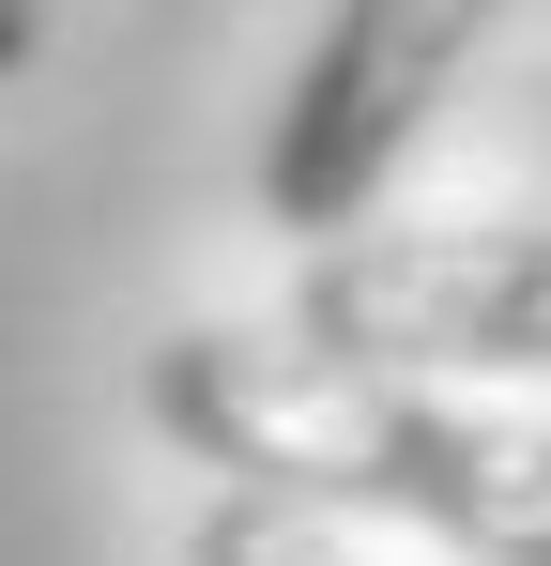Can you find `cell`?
<instances>
[{"label":"cell","mask_w":551,"mask_h":566,"mask_svg":"<svg viewBox=\"0 0 551 566\" xmlns=\"http://www.w3.org/2000/svg\"><path fill=\"white\" fill-rule=\"evenodd\" d=\"M138 413L199 474L306 521H414L475 566H551V429L475 413L445 382H367L276 322H169L138 353Z\"/></svg>","instance_id":"1"},{"label":"cell","mask_w":551,"mask_h":566,"mask_svg":"<svg viewBox=\"0 0 551 566\" xmlns=\"http://www.w3.org/2000/svg\"><path fill=\"white\" fill-rule=\"evenodd\" d=\"M276 337L367 382H551V230H337Z\"/></svg>","instance_id":"2"},{"label":"cell","mask_w":551,"mask_h":566,"mask_svg":"<svg viewBox=\"0 0 551 566\" xmlns=\"http://www.w3.org/2000/svg\"><path fill=\"white\" fill-rule=\"evenodd\" d=\"M490 15L506 0H337L322 46L276 93V138H261V214L276 230H306V245L367 230V199L398 185V154L429 138V107L490 46Z\"/></svg>","instance_id":"3"},{"label":"cell","mask_w":551,"mask_h":566,"mask_svg":"<svg viewBox=\"0 0 551 566\" xmlns=\"http://www.w3.org/2000/svg\"><path fill=\"white\" fill-rule=\"evenodd\" d=\"M184 566H353L306 505H261V490H215L199 521H184Z\"/></svg>","instance_id":"4"},{"label":"cell","mask_w":551,"mask_h":566,"mask_svg":"<svg viewBox=\"0 0 551 566\" xmlns=\"http://www.w3.org/2000/svg\"><path fill=\"white\" fill-rule=\"evenodd\" d=\"M31 46H46V0H0V77H15Z\"/></svg>","instance_id":"5"}]
</instances>
